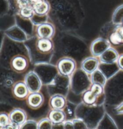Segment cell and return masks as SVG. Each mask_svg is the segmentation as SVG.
<instances>
[{"instance_id":"9a60e30c","label":"cell","mask_w":123,"mask_h":129,"mask_svg":"<svg viewBox=\"0 0 123 129\" xmlns=\"http://www.w3.org/2000/svg\"><path fill=\"white\" fill-rule=\"evenodd\" d=\"M109 41L112 45L117 46L123 44V25H117L115 30L110 34Z\"/></svg>"},{"instance_id":"1f68e13d","label":"cell","mask_w":123,"mask_h":129,"mask_svg":"<svg viewBox=\"0 0 123 129\" xmlns=\"http://www.w3.org/2000/svg\"><path fill=\"white\" fill-rule=\"evenodd\" d=\"M53 129H64V123L61 122V123L53 124Z\"/></svg>"},{"instance_id":"f1b7e54d","label":"cell","mask_w":123,"mask_h":129,"mask_svg":"<svg viewBox=\"0 0 123 129\" xmlns=\"http://www.w3.org/2000/svg\"><path fill=\"white\" fill-rule=\"evenodd\" d=\"M64 123V129H75V126L73 121H66Z\"/></svg>"},{"instance_id":"8fae6325","label":"cell","mask_w":123,"mask_h":129,"mask_svg":"<svg viewBox=\"0 0 123 129\" xmlns=\"http://www.w3.org/2000/svg\"><path fill=\"white\" fill-rule=\"evenodd\" d=\"M36 50L41 54L46 55L50 53L53 50V44L51 39L38 38L36 43Z\"/></svg>"},{"instance_id":"83f0119b","label":"cell","mask_w":123,"mask_h":129,"mask_svg":"<svg viewBox=\"0 0 123 129\" xmlns=\"http://www.w3.org/2000/svg\"><path fill=\"white\" fill-rule=\"evenodd\" d=\"M20 127H21V125L11 122L7 126L1 128V129H20Z\"/></svg>"},{"instance_id":"e0dca14e","label":"cell","mask_w":123,"mask_h":129,"mask_svg":"<svg viewBox=\"0 0 123 129\" xmlns=\"http://www.w3.org/2000/svg\"><path fill=\"white\" fill-rule=\"evenodd\" d=\"M97 129H118L115 121L108 113H106Z\"/></svg>"},{"instance_id":"44dd1931","label":"cell","mask_w":123,"mask_h":129,"mask_svg":"<svg viewBox=\"0 0 123 129\" xmlns=\"http://www.w3.org/2000/svg\"><path fill=\"white\" fill-rule=\"evenodd\" d=\"M34 14V10L33 7H26L19 9V15L25 19H31Z\"/></svg>"},{"instance_id":"5bb4252c","label":"cell","mask_w":123,"mask_h":129,"mask_svg":"<svg viewBox=\"0 0 123 129\" xmlns=\"http://www.w3.org/2000/svg\"><path fill=\"white\" fill-rule=\"evenodd\" d=\"M11 122L18 125H22L27 121V114L24 109L21 108H15L9 113Z\"/></svg>"},{"instance_id":"d6986e66","label":"cell","mask_w":123,"mask_h":129,"mask_svg":"<svg viewBox=\"0 0 123 129\" xmlns=\"http://www.w3.org/2000/svg\"><path fill=\"white\" fill-rule=\"evenodd\" d=\"M99 97L97 96L92 92L91 90L88 89L82 94V101L87 105H94L96 104H101L98 103V98Z\"/></svg>"},{"instance_id":"d4e9b609","label":"cell","mask_w":123,"mask_h":129,"mask_svg":"<svg viewBox=\"0 0 123 129\" xmlns=\"http://www.w3.org/2000/svg\"><path fill=\"white\" fill-rule=\"evenodd\" d=\"M20 129H38V122L33 119H29L21 125Z\"/></svg>"},{"instance_id":"277c9868","label":"cell","mask_w":123,"mask_h":129,"mask_svg":"<svg viewBox=\"0 0 123 129\" xmlns=\"http://www.w3.org/2000/svg\"><path fill=\"white\" fill-rule=\"evenodd\" d=\"M24 81L30 93L40 92L43 85L41 78L38 74L34 71H31L25 75Z\"/></svg>"},{"instance_id":"5b68a950","label":"cell","mask_w":123,"mask_h":129,"mask_svg":"<svg viewBox=\"0 0 123 129\" xmlns=\"http://www.w3.org/2000/svg\"><path fill=\"white\" fill-rule=\"evenodd\" d=\"M110 45H111V44L108 40L102 38H97L95 39L91 45V53L93 56L96 57H100L106 51L110 48Z\"/></svg>"},{"instance_id":"2e32d148","label":"cell","mask_w":123,"mask_h":129,"mask_svg":"<svg viewBox=\"0 0 123 129\" xmlns=\"http://www.w3.org/2000/svg\"><path fill=\"white\" fill-rule=\"evenodd\" d=\"M48 118L53 124L61 123L66 121L67 115L64 110H51L49 113Z\"/></svg>"},{"instance_id":"30bf717a","label":"cell","mask_w":123,"mask_h":129,"mask_svg":"<svg viewBox=\"0 0 123 129\" xmlns=\"http://www.w3.org/2000/svg\"><path fill=\"white\" fill-rule=\"evenodd\" d=\"M44 102V95L40 92L30 93L27 98V103L29 107L34 110L42 106Z\"/></svg>"},{"instance_id":"7402d4cb","label":"cell","mask_w":123,"mask_h":129,"mask_svg":"<svg viewBox=\"0 0 123 129\" xmlns=\"http://www.w3.org/2000/svg\"><path fill=\"white\" fill-rule=\"evenodd\" d=\"M41 1L43 0H18V3L19 9L26 7H33L34 9V7Z\"/></svg>"},{"instance_id":"3957f363","label":"cell","mask_w":123,"mask_h":129,"mask_svg":"<svg viewBox=\"0 0 123 129\" xmlns=\"http://www.w3.org/2000/svg\"><path fill=\"white\" fill-rule=\"evenodd\" d=\"M91 80H89L87 74L84 72L82 77H74L72 81V89L73 92L76 95L83 94L86 90L90 89L91 86Z\"/></svg>"},{"instance_id":"7c38bea8","label":"cell","mask_w":123,"mask_h":129,"mask_svg":"<svg viewBox=\"0 0 123 129\" xmlns=\"http://www.w3.org/2000/svg\"><path fill=\"white\" fill-rule=\"evenodd\" d=\"M67 105V99L63 95H53L49 100V106L51 110H64Z\"/></svg>"},{"instance_id":"ffe728a7","label":"cell","mask_w":123,"mask_h":129,"mask_svg":"<svg viewBox=\"0 0 123 129\" xmlns=\"http://www.w3.org/2000/svg\"><path fill=\"white\" fill-rule=\"evenodd\" d=\"M35 14L38 16H44L48 13L49 10V6L48 3L46 2L44 0L37 3L34 7Z\"/></svg>"},{"instance_id":"7a4b0ae2","label":"cell","mask_w":123,"mask_h":129,"mask_svg":"<svg viewBox=\"0 0 123 129\" xmlns=\"http://www.w3.org/2000/svg\"><path fill=\"white\" fill-rule=\"evenodd\" d=\"M56 68L60 76L68 77L75 73L76 69V63L72 58L64 57L59 60Z\"/></svg>"},{"instance_id":"484cf974","label":"cell","mask_w":123,"mask_h":129,"mask_svg":"<svg viewBox=\"0 0 123 129\" xmlns=\"http://www.w3.org/2000/svg\"><path fill=\"white\" fill-rule=\"evenodd\" d=\"M11 122L9 114L6 112H1L0 114V127L1 128L9 125Z\"/></svg>"},{"instance_id":"4fadbf2b","label":"cell","mask_w":123,"mask_h":129,"mask_svg":"<svg viewBox=\"0 0 123 129\" xmlns=\"http://www.w3.org/2000/svg\"><path fill=\"white\" fill-rule=\"evenodd\" d=\"M119 54L115 49L110 47L99 57L101 63L106 64H112L117 62Z\"/></svg>"},{"instance_id":"603a6c76","label":"cell","mask_w":123,"mask_h":129,"mask_svg":"<svg viewBox=\"0 0 123 129\" xmlns=\"http://www.w3.org/2000/svg\"><path fill=\"white\" fill-rule=\"evenodd\" d=\"M38 129H53V123L48 117L42 118L38 122Z\"/></svg>"},{"instance_id":"ac0fdd59","label":"cell","mask_w":123,"mask_h":129,"mask_svg":"<svg viewBox=\"0 0 123 129\" xmlns=\"http://www.w3.org/2000/svg\"><path fill=\"white\" fill-rule=\"evenodd\" d=\"M91 81L92 84H98L104 87L106 83L107 78L105 74L98 69L91 75Z\"/></svg>"},{"instance_id":"52a82bcc","label":"cell","mask_w":123,"mask_h":129,"mask_svg":"<svg viewBox=\"0 0 123 129\" xmlns=\"http://www.w3.org/2000/svg\"><path fill=\"white\" fill-rule=\"evenodd\" d=\"M54 34V26L49 22L42 23L36 28V35L40 39H51Z\"/></svg>"},{"instance_id":"9c48e42d","label":"cell","mask_w":123,"mask_h":129,"mask_svg":"<svg viewBox=\"0 0 123 129\" xmlns=\"http://www.w3.org/2000/svg\"><path fill=\"white\" fill-rule=\"evenodd\" d=\"M12 93L17 99L22 100L27 99L30 92L25 81H19L14 84L12 87Z\"/></svg>"},{"instance_id":"4dcf8cb0","label":"cell","mask_w":123,"mask_h":129,"mask_svg":"<svg viewBox=\"0 0 123 129\" xmlns=\"http://www.w3.org/2000/svg\"><path fill=\"white\" fill-rule=\"evenodd\" d=\"M116 63H117L118 67L120 70L123 71V54H121L119 56V58H118Z\"/></svg>"},{"instance_id":"ba28073f","label":"cell","mask_w":123,"mask_h":129,"mask_svg":"<svg viewBox=\"0 0 123 129\" xmlns=\"http://www.w3.org/2000/svg\"><path fill=\"white\" fill-rule=\"evenodd\" d=\"M100 62V60L96 57H88L81 63V69L87 74L91 75L98 69Z\"/></svg>"},{"instance_id":"4316f807","label":"cell","mask_w":123,"mask_h":129,"mask_svg":"<svg viewBox=\"0 0 123 129\" xmlns=\"http://www.w3.org/2000/svg\"><path fill=\"white\" fill-rule=\"evenodd\" d=\"M75 129H89L87 124L82 119L75 118L72 119Z\"/></svg>"},{"instance_id":"f546056e","label":"cell","mask_w":123,"mask_h":129,"mask_svg":"<svg viewBox=\"0 0 123 129\" xmlns=\"http://www.w3.org/2000/svg\"><path fill=\"white\" fill-rule=\"evenodd\" d=\"M115 112L117 115H123V101L115 107Z\"/></svg>"},{"instance_id":"cb8c5ba5","label":"cell","mask_w":123,"mask_h":129,"mask_svg":"<svg viewBox=\"0 0 123 129\" xmlns=\"http://www.w3.org/2000/svg\"><path fill=\"white\" fill-rule=\"evenodd\" d=\"M90 89L97 96L100 97L103 93L104 87L98 84H91Z\"/></svg>"},{"instance_id":"6da1fadb","label":"cell","mask_w":123,"mask_h":129,"mask_svg":"<svg viewBox=\"0 0 123 129\" xmlns=\"http://www.w3.org/2000/svg\"><path fill=\"white\" fill-rule=\"evenodd\" d=\"M106 113L103 103L90 106L82 101L76 106L75 110V117L84 121L89 129H97Z\"/></svg>"},{"instance_id":"8992f818","label":"cell","mask_w":123,"mask_h":129,"mask_svg":"<svg viewBox=\"0 0 123 129\" xmlns=\"http://www.w3.org/2000/svg\"><path fill=\"white\" fill-rule=\"evenodd\" d=\"M28 66V60L23 55H16L14 56L10 61V67L12 69L18 73H24L27 70Z\"/></svg>"}]
</instances>
